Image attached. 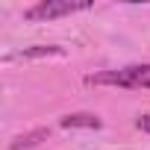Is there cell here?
I'll use <instances>...</instances> for the list:
<instances>
[{
	"label": "cell",
	"instance_id": "6da1fadb",
	"mask_svg": "<svg viewBox=\"0 0 150 150\" xmlns=\"http://www.w3.org/2000/svg\"><path fill=\"white\" fill-rule=\"evenodd\" d=\"M91 86H118V88H150V65H129L118 71H100L88 77Z\"/></svg>",
	"mask_w": 150,
	"mask_h": 150
},
{
	"label": "cell",
	"instance_id": "7a4b0ae2",
	"mask_svg": "<svg viewBox=\"0 0 150 150\" xmlns=\"http://www.w3.org/2000/svg\"><path fill=\"white\" fill-rule=\"evenodd\" d=\"M86 9H91L88 0H41V3H35L24 12V18L27 21H53V18H65L74 12H86Z\"/></svg>",
	"mask_w": 150,
	"mask_h": 150
},
{
	"label": "cell",
	"instance_id": "3957f363",
	"mask_svg": "<svg viewBox=\"0 0 150 150\" xmlns=\"http://www.w3.org/2000/svg\"><path fill=\"white\" fill-rule=\"evenodd\" d=\"M59 127H65V129H100V118L88 115V112H74V115H65L59 121Z\"/></svg>",
	"mask_w": 150,
	"mask_h": 150
},
{
	"label": "cell",
	"instance_id": "277c9868",
	"mask_svg": "<svg viewBox=\"0 0 150 150\" xmlns=\"http://www.w3.org/2000/svg\"><path fill=\"white\" fill-rule=\"evenodd\" d=\"M18 56H21V59H35V56H65V50H62V47H56V44H50V47L38 44V47H30V50H21Z\"/></svg>",
	"mask_w": 150,
	"mask_h": 150
},
{
	"label": "cell",
	"instance_id": "5b68a950",
	"mask_svg": "<svg viewBox=\"0 0 150 150\" xmlns=\"http://www.w3.org/2000/svg\"><path fill=\"white\" fill-rule=\"evenodd\" d=\"M47 135H50L47 129H35V132H30V135H21V138H15V141H12V150L33 147V144H38V138H47Z\"/></svg>",
	"mask_w": 150,
	"mask_h": 150
},
{
	"label": "cell",
	"instance_id": "8992f818",
	"mask_svg": "<svg viewBox=\"0 0 150 150\" xmlns=\"http://www.w3.org/2000/svg\"><path fill=\"white\" fill-rule=\"evenodd\" d=\"M135 127H138L141 132H150V112H147V115H141V118L135 121Z\"/></svg>",
	"mask_w": 150,
	"mask_h": 150
}]
</instances>
